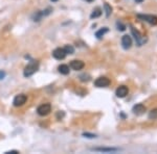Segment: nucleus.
Segmentation results:
<instances>
[{
    "instance_id": "f257e3e1",
    "label": "nucleus",
    "mask_w": 157,
    "mask_h": 154,
    "mask_svg": "<svg viewBox=\"0 0 157 154\" xmlns=\"http://www.w3.org/2000/svg\"><path fill=\"white\" fill-rule=\"evenodd\" d=\"M38 69H39V63H38L37 60H34V62H31V64H28L25 67L24 72H23V75L25 77H29V76L34 75V74L38 71Z\"/></svg>"
},
{
    "instance_id": "f03ea898",
    "label": "nucleus",
    "mask_w": 157,
    "mask_h": 154,
    "mask_svg": "<svg viewBox=\"0 0 157 154\" xmlns=\"http://www.w3.org/2000/svg\"><path fill=\"white\" fill-rule=\"evenodd\" d=\"M51 112V103H44L41 104L39 107L37 108V112L38 115L41 116V117H45Z\"/></svg>"
},
{
    "instance_id": "7ed1b4c3",
    "label": "nucleus",
    "mask_w": 157,
    "mask_h": 154,
    "mask_svg": "<svg viewBox=\"0 0 157 154\" xmlns=\"http://www.w3.org/2000/svg\"><path fill=\"white\" fill-rule=\"evenodd\" d=\"M26 101H27V96H26V95L19 94V95H17L15 98H14L13 103H14V105H15L16 107H20V106L24 105V104L26 103Z\"/></svg>"
},
{
    "instance_id": "20e7f679",
    "label": "nucleus",
    "mask_w": 157,
    "mask_h": 154,
    "mask_svg": "<svg viewBox=\"0 0 157 154\" xmlns=\"http://www.w3.org/2000/svg\"><path fill=\"white\" fill-rule=\"evenodd\" d=\"M137 18L142 21H146L150 23L151 25H156L157 24V16L154 15H137Z\"/></svg>"
},
{
    "instance_id": "39448f33",
    "label": "nucleus",
    "mask_w": 157,
    "mask_h": 154,
    "mask_svg": "<svg viewBox=\"0 0 157 154\" xmlns=\"http://www.w3.org/2000/svg\"><path fill=\"white\" fill-rule=\"evenodd\" d=\"M111 83L110 79L107 78V77H99L97 79H95L94 81V85L96 88H106V87H109Z\"/></svg>"
},
{
    "instance_id": "423d86ee",
    "label": "nucleus",
    "mask_w": 157,
    "mask_h": 154,
    "mask_svg": "<svg viewBox=\"0 0 157 154\" xmlns=\"http://www.w3.org/2000/svg\"><path fill=\"white\" fill-rule=\"evenodd\" d=\"M131 31H132V35H134V38H135V41H136V43H137V45L138 46H142V44L145 43V38L144 37H142V35H140V32L138 30H136L134 27H131Z\"/></svg>"
},
{
    "instance_id": "0eeeda50",
    "label": "nucleus",
    "mask_w": 157,
    "mask_h": 154,
    "mask_svg": "<svg viewBox=\"0 0 157 154\" xmlns=\"http://www.w3.org/2000/svg\"><path fill=\"white\" fill-rule=\"evenodd\" d=\"M66 52L64 50V48H56L54 51H52V56H54L56 60H64V58L66 57Z\"/></svg>"
},
{
    "instance_id": "6e6552de",
    "label": "nucleus",
    "mask_w": 157,
    "mask_h": 154,
    "mask_svg": "<svg viewBox=\"0 0 157 154\" xmlns=\"http://www.w3.org/2000/svg\"><path fill=\"white\" fill-rule=\"evenodd\" d=\"M128 93H129V89L126 85H120L115 91V95H116L118 98H125L128 95Z\"/></svg>"
},
{
    "instance_id": "1a4fd4ad",
    "label": "nucleus",
    "mask_w": 157,
    "mask_h": 154,
    "mask_svg": "<svg viewBox=\"0 0 157 154\" xmlns=\"http://www.w3.org/2000/svg\"><path fill=\"white\" fill-rule=\"evenodd\" d=\"M84 67H85V64H84V62H82V60H74L70 63V68H71L72 70H74V71H80V70H82Z\"/></svg>"
},
{
    "instance_id": "9d476101",
    "label": "nucleus",
    "mask_w": 157,
    "mask_h": 154,
    "mask_svg": "<svg viewBox=\"0 0 157 154\" xmlns=\"http://www.w3.org/2000/svg\"><path fill=\"white\" fill-rule=\"evenodd\" d=\"M122 45L124 49H129L132 46V38L130 35H126L122 38Z\"/></svg>"
},
{
    "instance_id": "9b49d317",
    "label": "nucleus",
    "mask_w": 157,
    "mask_h": 154,
    "mask_svg": "<svg viewBox=\"0 0 157 154\" xmlns=\"http://www.w3.org/2000/svg\"><path fill=\"white\" fill-rule=\"evenodd\" d=\"M133 112L135 115H142L146 112V106L144 104L139 103V104H136V105L133 106Z\"/></svg>"
},
{
    "instance_id": "f8f14e48",
    "label": "nucleus",
    "mask_w": 157,
    "mask_h": 154,
    "mask_svg": "<svg viewBox=\"0 0 157 154\" xmlns=\"http://www.w3.org/2000/svg\"><path fill=\"white\" fill-rule=\"evenodd\" d=\"M59 72H60L61 74H63V75H67V74H69V67H68L67 65H60L58 68Z\"/></svg>"
},
{
    "instance_id": "ddd939ff",
    "label": "nucleus",
    "mask_w": 157,
    "mask_h": 154,
    "mask_svg": "<svg viewBox=\"0 0 157 154\" xmlns=\"http://www.w3.org/2000/svg\"><path fill=\"white\" fill-rule=\"evenodd\" d=\"M101 15H102V10L100 8H96L92 11L91 15H90V18H91V19H95V18H99Z\"/></svg>"
},
{
    "instance_id": "4468645a",
    "label": "nucleus",
    "mask_w": 157,
    "mask_h": 154,
    "mask_svg": "<svg viewBox=\"0 0 157 154\" xmlns=\"http://www.w3.org/2000/svg\"><path fill=\"white\" fill-rule=\"evenodd\" d=\"M108 30H109V29L107 28V27H104V28L100 29L99 31H96V32H95V37H96L97 38H101L102 37H104L105 33L108 32Z\"/></svg>"
},
{
    "instance_id": "2eb2a0df",
    "label": "nucleus",
    "mask_w": 157,
    "mask_h": 154,
    "mask_svg": "<svg viewBox=\"0 0 157 154\" xmlns=\"http://www.w3.org/2000/svg\"><path fill=\"white\" fill-rule=\"evenodd\" d=\"M95 151H101V152H115L117 151V149H114V148H95L93 149Z\"/></svg>"
},
{
    "instance_id": "dca6fc26",
    "label": "nucleus",
    "mask_w": 157,
    "mask_h": 154,
    "mask_svg": "<svg viewBox=\"0 0 157 154\" xmlns=\"http://www.w3.org/2000/svg\"><path fill=\"white\" fill-rule=\"evenodd\" d=\"M64 50L66 52V54H74V48L71 46V45H66L64 47Z\"/></svg>"
},
{
    "instance_id": "f3484780",
    "label": "nucleus",
    "mask_w": 157,
    "mask_h": 154,
    "mask_svg": "<svg viewBox=\"0 0 157 154\" xmlns=\"http://www.w3.org/2000/svg\"><path fill=\"white\" fill-rule=\"evenodd\" d=\"M104 8H105V12H106V16H107V17H109V16H110V14L112 13V8H111V6L109 5L108 3H105Z\"/></svg>"
},
{
    "instance_id": "a211bd4d",
    "label": "nucleus",
    "mask_w": 157,
    "mask_h": 154,
    "mask_svg": "<svg viewBox=\"0 0 157 154\" xmlns=\"http://www.w3.org/2000/svg\"><path fill=\"white\" fill-rule=\"evenodd\" d=\"M149 118L150 119H157V109L151 110L149 114Z\"/></svg>"
},
{
    "instance_id": "6ab92c4d",
    "label": "nucleus",
    "mask_w": 157,
    "mask_h": 154,
    "mask_svg": "<svg viewBox=\"0 0 157 154\" xmlns=\"http://www.w3.org/2000/svg\"><path fill=\"white\" fill-rule=\"evenodd\" d=\"M116 25H117V29L118 30H120V31H124L125 29H126V26H125L124 24L120 23V22H117Z\"/></svg>"
},
{
    "instance_id": "aec40b11",
    "label": "nucleus",
    "mask_w": 157,
    "mask_h": 154,
    "mask_svg": "<svg viewBox=\"0 0 157 154\" xmlns=\"http://www.w3.org/2000/svg\"><path fill=\"white\" fill-rule=\"evenodd\" d=\"M83 135L85 137H89V139H93V137H95V134H90V133H84Z\"/></svg>"
},
{
    "instance_id": "412c9836",
    "label": "nucleus",
    "mask_w": 157,
    "mask_h": 154,
    "mask_svg": "<svg viewBox=\"0 0 157 154\" xmlns=\"http://www.w3.org/2000/svg\"><path fill=\"white\" fill-rule=\"evenodd\" d=\"M4 76H5V72L0 71V80H1V79H3V78H4Z\"/></svg>"
},
{
    "instance_id": "4be33fe9",
    "label": "nucleus",
    "mask_w": 157,
    "mask_h": 154,
    "mask_svg": "<svg viewBox=\"0 0 157 154\" xmlns=\"http://www.w3.org/2000/svg\"><path fill=\"white\" fill-rule=\"evenodd\" d=\"M6 153H8V154H11V153L16 154V153H19V152H18V151H16V150H14V151H8V152H6Z\"/></svg>"
},
{
    "instance_id": "5701e85b",
    "label": "nucleus",
    "mask_w": 157,
    "mask_h": 154,
    "mask_svg": "<svg viewBox=\"0 0 157 154\" xmlns=\"http://www.w3.org/2000/svg\"><path fill=\"white\" fill-rule=\"evenodd\" d=\"M142 1H144V0H135L136 3H142Z\"/></svg>"
},
{
    "instance_id": "b1692460",
    "label": "nucleus",
    "mask_w": 157,
    "mask_h": 154,
    "mask_svg": "<svg viewBox=\"0 0 157 154\" xmlns=\"http://www.w3.org/2000/svg\"><path fill=\"white\" fill-rule=\"evenodd\" d=\"M86 1H88V2H91V1H93V0H86Z\"/></svg>"
},
{
    "instance_id": "393cba45",
    "label": "nucleus",
    "mask_w": 157,
    "mask_h": 154,
    "mask_svg": "<svg viewBox=\"0 0 157 154\" xmlns=\"http://www.w3.org/2000/svg\"><path fill=\"white\" fill-rule=\"evenodd\" d=\"M51 1H58V0H51Z\"/></svg>"
}]
</instances>
